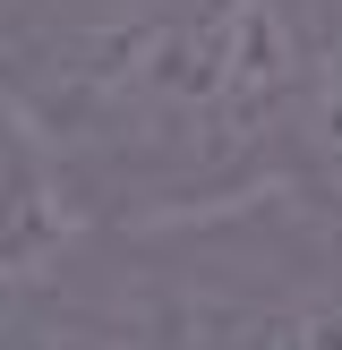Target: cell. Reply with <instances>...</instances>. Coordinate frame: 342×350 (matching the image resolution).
Segmentation results:
<instances>
[{
	"mask_svg": "<svg viewBox=\"0 0 342 350\" xmlns=\"http://www.w3.org/2000/svg\"><path fill=\"white\" fill-rule=\"evenodd\" d=\"M300 85V43L274 0H180L129 26L77 34L51 68L43 129H86L137 154L248 146Z\"/></svg>",
	"mask_w": 342,
	"mask_h": 350,
	"instance_id": "cell-1",
	"label": "cell"
},
{
	"mask_svg": "<svg viewBox=\"0 0 342 350\" xmlns=\"http://www.w3.org/2000/svg\"><path fill=\"white\" fill-rule=\"evenodd\" d=\"M86 231L77 171L17 94H0V291H26L68 265Z\"/></svg>",
	"mask_w": 342,
	"mask_h": 350,
	"instance_id": "cell-2",
	"label": "cell"
},
{
	"mask_svg": "<svg viewBox=\"0 0 342 350\" xmlns=\"http://www.w3.org/2000/svg\"><path fill=\"white\" fill-rule=\"evenodd\" d=\"M308 154H317V171L342 188V43L317 60V85H308Z\"/></svg>",
	"mask_w": 342,
	"mask_h": 350,
	"instance_id": "cell-3",
	"label": "cell"
},
{
	"mask_svg": "<svg viewBox=\"0 0 342 350\" xmlns=\"http://www.w3.org/2000/svg\"><path fill=\"white\" fill-rule=\"evenodd\" d=\"M0 299H9V291H0Z\"/></svg>",
	"mask_w": 342,
	"mask_h": 350,
	"instance_id": "cell-4",
	"label": "cell"
}]
</instances>
